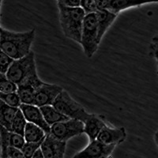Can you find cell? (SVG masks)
Instances as JSON below:
<instances>
[{
    "label": "cell",
    "mask_w": 158,
    "mask_h": 158,
    "mask_svg": "<svg viewBox=\"0 0 158 158\" xmlns=\"http://www.w3.org/2000/svg\"><path fill=\"white\" fill-rule=\"evenodd\" d=\"M1 5H2V1L0 0V7H1Z\"/></svg>",
    "instance_id": "obj_32"
},
{
    "label": "cell",
    "mask_w": 158,
    "mask_h": 158,
    "mask_svg": "<svg viewBox=\"0 0 158 158\" xmlns=\"http://www.w3.org/2000/svg\"><path fill=\"white\" fill-rule=\"evenodd\" d=\"M63 91V89L58 85L44 82L43 85L36 89L33 105L39 108L52 105L58 96Z\"/></svg>",
    "instance_id": "obj_7"
},
{
    "label": "cell",
    "mask_w": 158,
    "mask_h": 158,
    "mask_svg": "<svg viewBox=\"0 0 158 158\" xmlns=\"http://www.w3.org/2000/svg\"><path fill=\"white\" fill-rule=\"evenodd\" d=\"M0 38H1V36H0Z\"/></svg>",
    "instance_id": "obj_34"
},
{
    "label": "cell",
    "mask_w": 158,
    "mask_h": 158,
    "mask_svg": "<svg viewBox=\"0 0 158 158\" xmlns=\"http://www.w3.org/2000/svg\"><path fill=\"white\" fill-rule=\"evenodd\" d=\"M25 143L24 136L14 133L2 126H0V147L7 148L11 146L22 149Z\"/></svg>",
    "instance_id": "obj_13"
},
{
    "label": "cell",
    "mask_w": 158,
    "mask_h": 158,
    "mask_svg": "<svg viewBox=\"0 0 158 158\" xmlns=\"http://www.w3.org/2000/svg\"><path fill=\"white\" fill-rule=\"evenodd\" d=\"M153 47L155 48H158V35L155 36L153 38Z\"/></svg>",
    "instance_id": "obj_29"
},
{
    "label": "cell",
    "mask_w": 158,
    "mask_h": 158,
    "mask_svg": "<svg viewBox=\"0 0 158 158\" xmlns=\"http://www.w3.org/2000/svg\"><path fill=\"white\" fill-rule=\"evenodd\" d=\"M42 142L43 141L39 142H25L22 149L25 158H32L36 151L40 148Z\"/></svg>",
    "instance_id": "obj_23"
},
{
    "label": "cell",
    "mask_w": 158,
    "mask_h": 158,
    "mask_svg": "<svg viewBox=\"0 0 158 158\" xmlns=\"http://www.w3.org/2000/svg\"><path fill=\"white\" fill-rule=\"evenodd\" d=\"M127 138L126 129L121 127H111L105 126L97 136V140L105 145L115 146L119 145Z\"/></svg>",
    "instance_id": "obj_11"
},
{
    "label": "cell",
    "mask_w": 158,
    "mask_h": 158,
    "mask_svg": "<svg viewBox=\"0 0 158 158\" xmlns=\"http://www.w3.org/2000/svg\"><path fill=\"white\" fill-rule=\"evenodd\" d=\"M58 9L63 34L69 39L81 44L83 22L86 15L85 11L81 7H67L59 2H58Z\"/></svg>",
    "instance_id": "obj_2"
},
{
    "label": "cell",
    "mask_w": 158,
    "mask_h": 158,
    "mask_svg": "<svg viewBox=\"0 0 158 158\" xmlns=\"http://www.w3.org/2000/svg\"><path fill=\"white\" fill-rule=\"evenodd\" d=\"M18 108H14L0 100V126L10 131L12 122L18 112Z\"/></svg>",
    "instance_id": "obj_15"
},
{
    "label": "cell",
    "mask_w": 158,
    "mask_h": 158,
    "mask_svg": "<svg viewBox=\"0 0 158 158\" xmlns=\"http://www.w3.org/2000/svg\"><path fill=\"white\" fill-rule=\"evenodd\" d=\"M81 7L85 15L96 14L98 11L96 5V0H81Z\"/></svg>",
    "instance_id": "obj_25"
},
{
    "label": "cell",
    "mask_w": 158,
    "mask_h": 158,
    "mask_svg": "<svg viewBox=\"0 0 158 158\" xmlns=\"http://www.w3.org/2000/svg\"><path fill=\"white\" fill-rule=\"evenodd\" d=\"M8 158H25L22 149L9 146L7 149Z\"/></svg>",
    "instance_id": "obj_26"
},
{
    "label": "cell",
    "mask_w": 158,
    "mask_h": 158,
    "mask_svg": "<svg viewBox=\"0 0 158 158\" xmlns=\"http://www.w3.org/2000/svg\"><path fill=\"white\" fill-rule=\"evenodd\" d=\"M107 124L104 120V116L90 114L89 117L84 123V133L88 135L90 142L97 140V136Z\"/></svg>",
    "instance_id": "obj_12"
},
{
    "label": "cell",
    "mask_w": 158,
    "mask_h": 158,
    "mask_svg": "<svg viewBox=\"0 0 158 158\" xmlns=\"http://www.w3.org/2000/svg\"><path fill=\"white\" fill-rule=\"evenodd\" d=\"M35 35L34 29L27 32H16L0 26V49L15 60L22 59L31 52Z\"/></svg>",
    "instance_id": "obj_1"
},
{
    "label": "cell",
    "mask_w": 158,
    "mask_h": 158,
    "mask_svg": "<svg viewBox=\"0 0 158 158\" xmlns=\"http://www.w3.org/2000/svg\"><path fill=\"white\" fill-rule=\"evenodd\" d=\"M153 138H154L155 143H156V145L157 146V147H158V130L156 131V132H155L154 136H153Z\"/></svg>",
    "instance_id": "obj_31"
},
{
    "label": "cell",
    "mask_w": 158,
    "mask_h": 158,
    "mask_svg": "<svg viewBox=\"0 0 158 158\" xmlns=\"http://www.w3.org/2000/svg\"><path fill=\"white\" fill-rule=\"evenodd\" d=\"M52 106L69 118L77 119L83 123L85 122L90 115L84 107L74 101L65 90L58 96Z\"/></svg>",
    "instance_id": "obj_5"
},
{
    "label": "cell",
    "mask_w": 158,
    "mask_h": 158,
    "mask_svg": "<svg viewBox=\"0 0 158 158\" xmlns=\"http://www.w3.org/2000/svg\"><path fill=\"white\" fill-rule=\"evenodd\" d=\"M149 2H151L137 1V0H109L108 10L118 15L121 11L124 10L135 7V6H139L149 3Z\"/></svg>",
    "instance_id": "obj_16"
},
{
    "label": "cell",
    "mask_w": 158,
    "mask_h": 158,
    "mask_svg": "<svg viewBox=\"0 0 158 158\" xmlns=\"http://www.w3.org/2000/svg\"><path fill=\"white\" fill-rule=\"evenodd\" d=\"M115 146L105 145L97 140L91 141L88 146L72 158H109Z\"/></svg>",
    "instance_id": "obj_8"
},
{
    "label": "cell",
    "mask_w": 158,
    "mask_h": 158,
    "mask_svg": "<svg viewBox=\"0 0 158 158\" xmlns=\"http://www.w3.org/2000/svg\"><path fill=\"white\" fill-rule=\"evenodd\" d=\"M57 2L67 7H81V0H59Z\"/></svg>",
    "instance_id": "obj_27"
},
{
    "label": "cell",
    "mask_w": 158,
    "mask_h": 158,
    "mask_svg": "<svg viewBox=\"0 0 158 158\" xmlns=\"http://www.w3.org/2000/svg\"><path fill=\"white\" fill-rule=\"evenodd\" d=\"M99 44L97 15L96 14L86 15L83 22L81 40V45L85 56L91 58L98 49Z\"/></svg>",
    "instance_id": "obj_4"
},
{
    "label": "cell",
    "mask_w": 158,
    "mask_h": 158,
    "mask_svg": "<svg viewBox=\"0 0 158 158\" xmlns=\"http://www.w3.org/2000/svg\"><path fill=\"white\" fill-rule=\"evenodd\" d=\"M27 123L28 122L25 119L22 111L18 109V112H17L16 115H15V118H14V120L12 122L10 131L14 132V133L18 134V135L24 136L25 129Z\"/></svg>",
    "instance_id": "obj_20"
},
{
    "label": "cell",
    "mask_w": 158,
    "mask_h": 158,
    "mask_svg": "<svg viewBox=\"0 0 158 158\" xmlns=\"http://www.w3.org/2000/svg\"><path fill=\"white\" fill-rule=\"evenodd\" d=\"M36 91V89L29 85H18L17 94L19 97L22 104H33Z\"/></svg>",
    "instance_id": "obj_19"
},
{
    "label": "cell",
    "mask_w": 158,
    "mask_h": 158,
    "mask_svg": "<svg viewBox=\"0 0 158 158\" xmlns=\"http://www.w3.org/2000/svg\"><path fill=\"white\" fill-rule=\"evenodd\" d=\"M96 15H97V25H98V41L101 44L103 36L109 29L110 26L112 25V23L115 22L117 15L106 10H98L96 13Z\"/></svg>",
    "instance_id": "obj_14"
},
{
    "label": "cell",
    "mask_w": 158,
    "mask_h": 158,
    "mask_svg": "<svg viewBox=\"0 0 158 158\" xmlns=\"http://www.w3.org/2000/svg\"><path fill=\"white\" fill-rule=\"evenodd\" d=\"M157 75H158V69H157Z\"/></svg>",
    "instance_id": "obj_33"
},
{
    "label": "cell",
    "mask_w": 158,
    "mask_h": 158,
    "mask_svg": "<svg viewBox=\"0 0 158 158\" xmlns=\"http://www.w3.org/2000/svg\"><path fill=\"white\" fill-rule=\"evenodd\" d=\"M44 131L35 124L27 123L24 133L25 142H39L44 140L46 137Z\"/></svg>",
    "instance_id": "obj_18"
},
{
    "label": "cell",
    "mask_w": 158,
    "mask_h": 158,
    "mask_svg": "<svg viewBox=\"0 0 158 158\" xmlns=\"http://www.w3.org/2000/svg\"><path fill=\"white\" fill-rule=\"evenodd\" d=\"M84 133V123L77 119H68L51 126V135L60 141L69 139Z\"/></svg>",
    "instance_id": "obj_6"
},
{
    "label": "cell",
    "mask_w": 158,
    "mask_h": 158,
    "mask_svg": "<svg viewBox=\"0 0 158 158\" xmlns=\"http://www.w3.org/2000/svg\"><path fill=\"white\" fill-rule=\"evenodd\" d=\"M14 61L15 59L10 57L0 49V73L6 74Z\"/></svg>",
    "instance_id": "obj_24"
},
{
    "label": "cell",
    "mask_w": 158,
    "mask_h": 158,
    "mask_svg": "<svg viewBox=\"0 0 158 158\" xmlns=\"http://www.w3.org/2000/svg\"><path fill=\"white\" fill-rule=\"evenodd\" d=\"M36 75H37V72L35 54L32 51L25 57L15 60L6 73L8 78L17 85V86Z\"/></svg>",
    "instance_id": "obj_3"
},
{
    "label": "cell",
    "mask_w": 158,
    "mask_h": 158,
    "mask_svg": "<svg viewBox=\"0 0 158 158\" xmlns=\"http://www.w3.org/2000/svg\"><path fill=\"white\" fill-rule=\"evenodd\" d=\"M18 86L17 85L10 80L6 76V74L0 73V92L5 94H13L17 93Z\"/></svg>",
    "instance_id": "obj_21"
},
{
    "label": "cell",
    "mask_w": 158,
    "mask_h": 158,
    "mask_svg": "<svg viewBox=\"0 0 158 158\" xmlns=\"http://www.w3.org/2000/svg\"><path fill=\"white\" fill-rule=\"evenodd\" d=\"M40 108V111L43 114L45 121L50 127L54 125V124L58 123L63 122V121H67L70 119L68 117L62 114L61 112H59L52 105L44 106Z\"/></svg>",
    "instance_id": "obj_17"
},
{
    "label": "cell",
    "mask_w": 158,
    "mask_h": 158,
    "mask_svg": "<svg viewBox=\"0 0 158 158\" xmlns=\"http://www.w3.org/2000/svg\"><path fill=\"white\" fill-rule=\"evenodd\" d=\"M19 109L22 111L28 123H31L40 127L46 133V135H49L51 133V127L45 121L39 107L33 104H22L19 107Z\"/></svg>",
    "instance_id": "obj_10"
},
{
    "label": "cell",
    "mask_w": 158,
    "mask_h": 158,
    "mask_svg": "<svg viewBox=\"0 0 158 158\" xmlns=\"http://www.w3.org/2000/svg\"><path fill=\"white\" fill-rule=\"evenodd\" d=\"M32 158H45L44 156L43 153H42V151H41V149H40H40L36 151V153H35V154L32 156Z\"/></svg>",
    "instance_id": "obj_28"
},
{
    "label": "cell",
    "mask_w": 158,
    "mask_h": 158,
    "mask_svg": "<svg viewBox=\"0 0 158 158\" xmlns=\"http://www.w3.org/2000/svg\"><path fill=\"white\" fill-rule=\"evenodd\" d=\"M0 100L6 102L10 106L14 108H18L21 106V101L18 97L17 93H13V94H5L2 92H0Z\"/></svg>",
    "instance_id": "obj_22"
},
{
    "label": "cell",
    "mask_w": 158,
    "mask_h": 158,
    "mask_svg": "<svg viewBox=\"0 0 158 158\" xmlns=\"http://www.w3.org/2000/svg\"><path fill=\"white\" fill-rule=\"evenodd\" d=\"M153 56H154L155 59L156 60V63L158 64V48H155L153 47Z\"/></svg>",
    "instance_id": "obj_30"
},
{
    "label": "cell",
    "mask_w": 158,
    "mask_h": 158,
    "mask_svg": "<svg viewBox=\"0 0 158 158\" xmlns=\"http://www.w3.org/2000/svg\"><path fill=\"white\" fill-rule=\"evenodd\" d=\"M67 142L60 141L51 134L46 135L40 146L45 158H64Z\"/></svg>",
    "instance_id": "obj_9"
}]
</instances>
